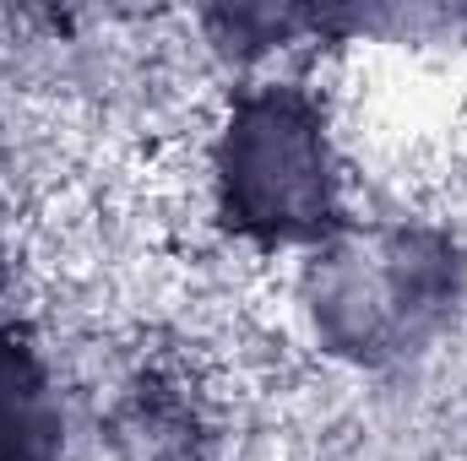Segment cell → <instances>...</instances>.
<instances>
[{
  "label": "cell",
  "instance_id": "obj_1",
  "mask_svg": "<svg viewBox=\"0 0 467 461\" xmlns=\"http://www.w3.org/2000/svg\"><path fill=\"white\" fill-rule=\"evenodd\" d=\"M218 218L255 244H327L343 229L332 125L294 82H261L229 109L213 147Z\"/></svg>",
  "mask_w": 467,
  "mask_h": 461
},
{
  "label": "cell",
  "instance_id": "obj_2",
  "mask_svg": "<svg viewBox=\"0 0 467 461\" xmlns=\"http://www.w3.org/2000/svg\"><path fill=\"white\" fill-rule=\"evenodd\" d=\"M310 310L332 347L353 358H397L424 343L457 293V255L441 233L364 229L332 233L310 255Z\"/></svg>",
  "mask_w": 467,
  "mask_h": 461
},
{
  "label": "cell",
  "instance_id": "obj_3",
  "mask_svg": "<svg viewBox=\"0 0 467 461\" xmlns=\"http://www.w3.org/2000/svg\"><path fill=\"white\" fill-rule=\"evenodd\" d=\"M60 402L33 347L0 332V461H60Z\"/></svg>",
  "mask_w": 467,
  "mask_h": 461
}]
</instances>
